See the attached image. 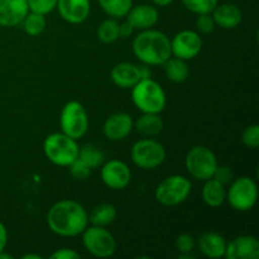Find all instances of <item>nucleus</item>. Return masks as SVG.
Returning <instances> with one entry per match:
<instances>
[{"instance_id":"obj_34","label":"nucleus","mask_w":259,"mask_h":259,"mask_svg":"<svg viewBox=\"0 0 259 259\" xmlns=\"http://www.w3.org/2000/svg\"><path fill=\"white\" fill-rule=\"evenodd\" d=\"M196 27L204 34H210L212 33V30L215 29L217 24H215V20L212 18L211 13H205V14H197L196 19Z\"/></svg>"},{"instance_id":"obj_10","label":"nucleus","mask_w":259,"mask_h":259,"mask_svg":"<svg viewBox=\"0 0 259 259\" xmlns=\"http://www.w3.org/2000/svg\"><path fill=\"white\" fill-rule=\"evenodd\" d=\"M82 244L96 258L113 257L116 252V240L105 227H88L82 232Z\"/></svg>"},{"instance_id":"obj_3","label":"nucleus","mask_w":259,"mask_h":259,"mask_svg":"<svg viewBox=\"0 0 259 259\" xmlns=\"http://www.w3.org/2000/svg\"><path fill=\"white\" fill-rule=\"evenodd\" d=\"M132 101L142 113L159 114L166 108V93L153 78L139 80L132 88Z\"/></svg>"},{"instance_id":"obj_9","label":"nucleus","mask_w":259,"mask_h":259,"mask_svg":"<svg viewBox=\"0 0 259 259\" xmlns=\"http://www.w3.org/2000/svg\"><path fill=\"white\" fill-rule=\"evenodd\" d=\"M61 132L73 139L82 138L89 129L88 111L81 103L71 100L65 104L60 115Z\"/></svg>"},{"instance_id":"obj_17","label":"nucleus","mask_w":259,"mask_h":259,"mask_svg":"<svg viewBox=\"0 0 259 259\" xmlns=\"http://www.w3.org/2000/svg\"><path fill=\"white\" fill-rule=\"evenodd\" d=\"M125 17L128 22L133 25L134 29L146 30L151 29L157 24L159 19V13L153 5L139 4L132 7Z\"/></svg>"},{"instance_id":"obj_1","label":"nucleus","mask_w":259,"mask_h":259,"mask_svg":"<svg viewBox=\"0 0 259 259\" xmlns=\"http://www.w3.org/2000/svg\"><path fill=\"white\" fill-rule=\"evenodd\" d=\"M47 224L60 237H77L89 225L85 207L73 200H61L53 204L47 212Z\"/></svg>"},{"instance_id":"obj_8","label":"nucleus","mask_w":259,"mask_h":259,"mask_svg":"<svg viewBox=\"0 0 259 259\" xmlns=\"http://www.w3.org/2000/svg\"><path fill=\"white\" fill-rule=\"evenodd\" d=\"M133 163L142 169H154L161 166L167 157L163 144L152 138L137 141L131 149Z\"/></svg>"},{"instance_id":"obj_12","label":"nucleus","mask_w":259,"mask_h":259,"mask_svg":"<svg viewBox=\"0 0 259 259\" xmlns=\"http://www.w3.org/2000/svg\"><path fill=\"white\" fill-rule=\"evenodd\" d=\"M100 177L103 184L111 190H123L131 184L132 172L125 162L110 159L101 164Z\"/></svg>"},{"instance_id":"obj_15","label":"nucleus","mask_w":259,"mask_h":259,"mask_svg":"<svg viewBox=\"0 0 259 259\" xmlns=\"http://www.w3.org/2000/svg\"><path fill=\"white\" fill-rule=\"evenodd\" d=\"M28 13L27 0H0V27L12 28L22 24Z\"/></svg>"},{"instance_id":"obj_25","label":"nucleus","mask_w":259,"mask_h":259,"mask_svg":"<svg viewBox=\"0 0 259 259\" xmlns=\"http://www.w3.org/2000/svg\"><path fill=\"white\" fill-rule=\"evenodd\" d=\"M98 2L101 9L115 19L125 17L133 7V0H98Z\"/></svg>"},{"instance_id":"obj_41","label":"nucleus","mask_w":259,"mask_h":259,"mask_svg":"<svg viewBox=\"0 0 259 259\" xmlns=\"http://www.w3.org/2000/svg\"><path fill=\"white\" fill-rule=\"evenodd\" d=\"M22 259H42V255H39V254H25V255H23Z\"/></svg>"},{"instance_id":"obj_7","label":"nucleus","mask_w":259,"mask_h":259,"mask_svg":"<svg viewBox=\"0 0 259 259\" xmlns=\"http://www.w3.org/2000/svg\"><path fill=\"white\" fill-rule=\"evenodd\" d=\"M227 200L230 206L240 212L252 210L258 200V186L253 179L242 176L230 182L227 189Z\"/></svg>"},{"instance_id":"obj_32","label":"nucleus","mask_w":259,"mask_h":259,"mask_svg":"<svg viewBox=\"0 0 259 259\" xmlns=\"http://www.w3.org/2000/svg\"><path fill=\"white\" fill-rule=\"evenodd\" d=\"M70 168V174L73 179L78 180V181H83V180H88L91 175V168L85 163V162L81 161L80 158H76L72 163L68 166Z\"/></svg>"},{"instance_id":"obj_27","label":"nucleus","mask_w":259,"mask_h":259,"mask_svg":"<svg viewBox=\"0 0 259 259\" xmlns=\"http://www.w3.org/2000/svg\"><path fill=\"white\" fill-rule=\"evenodd\" d=\"M77 158L85 162L91 169L96 168V167H100L104 163V161H105L104 152L101 149H99L98 147L93 146V144H86L82 148H80Z\"/></svg>"},{"instance_id":"obj_11","label":"nucleus","mask_w":259,"mask_h":259,"mask_svg":"<svg viewBox=\"0 0 259 259\" xmlns=\"http://www.w3.org/2000/svg\"><path fill=\"white\" fill-rule=\"evenodd\" d=\"M202 50V39L195 30H181L171 39V53L174 57L189 61L196 57Z\"/></svg>"},{"instance_id":"obj_14","label":"nucleus","mask_w":259,"mask_h":259,"mask_svg":"<svg viewBox=\"0 0 259 259\" xmlns=\"http://www.w3.org/2000/svg\"><path fill=\"white\" fill-rule=\"evenodd\" d=\"M134 128V121L132 116L126 113L111 114L103 125L104 136L109 141H124Z\"/></svg>"},{"instance_id":"obj_6","label":"nucleus","mask_w":259,"mask_h":259,"mask_svg":"<svg viewBox=\"0 0 259 259\" xmlns=\"http://www.w3.org/2000/svg\"><path fill=\"white\" fill-rule=\"evenodd\" d=\"M218 158L214 152L204 146H195L187 152L185 167L192 179L206 181L214 176L218 167Z\"/></svg>"},{"instance_id":"obj_13","label":"nucleus","mask_w":259,"mask_h":259,"mask_svg":"<svg viewBox=\"0 0 259 259\" xmlns=\"http://www.w3.org/2000/svg\"><path fill=\"white\" fill-rule=\"evenodd\" d=\"M224 257L227 259H258L259 242L253 235H240L227 243Z\"/></svg>"},{"instance_id":"obj_29","label":"nucleus","mask_w":259,"mask_h":259,"mask_svg":"<svg viewBox=\"0 0 259 259\" xmlns=\"http://www.w3.org/2000/svg\"><path fill=\"white\" fill-rule=\"evenodd\" d=\"M184 7L195 14L211 13L218 5V0H181Z\"/></svg>"},{"instance_id":"obj_22","label":"nucleus","mask_w":259,"mask_h":259,"mask_svg":"<svg viewBox=\"0 0 259 259\" xmlns=\"http://www.w3.org/2000/svg\"><path fill=\"white\" fill-rule=\"evenodd\" d=\"M134 128L143 137L152 138V137L158 136L162 132V129H163V120L159 116V114L143 113L134 121Z\"/></svg>"},{"instance_id":"obj_33","label":"nucleus","mask_w":259,"mask_h":259,"mask_svg":"<svg viewBox=\"0 0 259 259\" xmlns=\"http://www.w3.org/2000/svg\"><path fill=\"white\" fill-rule=\"evenodd\" d=\"M176 248L180 254H190L195 248V239L191 234L182 233L176 239Z\"/></svg>"},{"instance_id":"obj_23","label":"nucleus","mask_w":259,"mask_h":259,"mask_svg":"<svg viewBox=\"0 0 259 259\" xmlns=\"http://www.w3.org/2000/svg\"><path fill=\"white\" fill-rule=\"evenodd\" d=\"M164 72H166L167 78L175 83H182L189 78L190 70L186 61L177 57H169L166 62L163 63Z\"/></svg>"},{"instance_id":"obj_2","label":"nucleus","mask_w":259,"mask_h":259,"mask_svg":"<svg viewBox=\"0 0 259 259\" xmlns=\"http://www.w3.org/2000/svg\"><path fill=\"white\" fill-rule=\"evenodd\" d=\"M133 53L137 60L148 66H163L172 56L171 39L161 30H142L133 40Z\"/></svg>"},{"instance_id":"obj_5","label":"nucleus","mask_w":259,"mask_h":259,"mask_svg":"<svg viewBox=\"0 0 259 259\" xmlns=\"http://www.w3.org/2000/svg\"><path fill=\"white\" fill-rule=\"evenodd\" d=\"M192 191V184L187 177L172 175L157 186L154 197L163 206H177L186 201Z\"/></svg>"},{"instance_id":"obj_28","label":"nucleus","mask_w":259,"mask_h":259,"mask_svg":"<svg viewBox=\"0 0 259 259\" xmlns=\"http://www.w3.org/2000/svg\"><path fill=\"white\" fill-rule=\"evenodd\" d=\"M98 38L100 42L113 43L119 38V23L115 18H109L103 20L98 27Z\"/></svg>"},{"instance_id":"obj_26","label":"nucleus","mask_w":259,"mask_h":259,"mask_svg":"<svg viewBox=\"0 0 259 259\" xmlns=\"http://www.w3.org/2000/svg\"><path fill=\"white\" fill-rule=\"evenodd\" d=\"M23 29L30 37H37V35L42 34L45 32L46 27H47V20H46V15L39 14V13L29 12L22 22Z\"/></svg>"},{"instance_id":"obj_19","label":"nucleus","mask_w":259,"mask_h":259,"mask_svg":"<svg viewBox=\"0 0 259 259\" xmlns=\"http://www.w3.org/2000/svg\"><path fill=\"white\" fill-rule=\"evenodd\" d=\"M110 77L114 85L120 89H132L141 80L138 66L131 62H120L114 66Z\"/></svg>"},{"instance_id":"obj_21","label":"nucleus","mask_w":259,"mask_h":259,"mask_svg":"<svg viewBox=\"0 0 259 259\" xmlns=\"http://www.w3.org/2000/svg\"><path fill=\"white\" fill-rule=\"evenodd\" d=\"M204 186H202L201 197L202 201L207 205V206L217 209L220 207L227 200V187L224 184L218 181L217 179L211 177V179L204 181Z\"/></svg>"},{"instance_id":"obj_18","label":"nucleus","mask_w":259,"mask_h":259,"mask_svg":"<svg viewBox=\"0 0 259 259\" xmlns=\"http://www.w3.org/2000/svg\"><path fill=\"white\" fill-rule=\"evenodd\" d=\"M211 15L215 20V24L224 29H234L242 23L243 19L242 10L232 3L217 5L211 12Z\"/></svg>"},{"instance_id":"obj_31","label":"nucleus","mask_w":259,"mask_h":259,"mask_svg":"<svg viewBox=\"0 0 259 259\" xmlns=\"http://www.w3.org/2000/svg\"><path fill=\"white\" fill-rule=\"evenodd\" d=\"M242 143L245 147L252 149H257L259 146V125L252 124L247 126L242 133Z\"/></svg>"},{"instance_id":"obj_35","label":"nucleus","mask_w":259,"mask_h":259,"mask_svg":"<svg viewBox=\"0 0 259 259\" xmlns=\"http://www.w3.org/2000/svg\"><path fill=\"white\" fill-rule=\"evenodd\" d=\"M214 179H217L218 181H220L222 184H224L225 186H227L228 184H230V182L234 180V172H233V169L230 168V167L228 166H219L218 164L217 169H215L214 172Z\"/></svg>"},{"instance_id":"obj_16","label":"nucleus","mask_w":259,"mask_h":259,"mask_svg":"<svg viewBox=\"0 0 259 259\" xmlns=\"http://www.w3.org/2000/svg\"><path fill=\"white\" fill-rule=\"evenodd\" d=\"M58 13L63 20L71 24H81L90 15V0H58Z\"/></svg>"},{"instance_id":"obj_30","label":"nucleus","mask_w":259,"mask_h":259,"mask_svg":"<svg viewBox=\"0 0 259 259\" xmlns=\"http://www.w3.org/2000/svg\"><path fill=\"white\" fill-rule=\"evenodd\" d=\"M58 0H27L29 12L47 15L56 9Z\"/></svg>"},{"instance_id":"obj_20","label":"nucleus","mask_w":259,"mask_h":259,"mask_svg":"<svg viewBox=\"0 0 259 259\" xmlns=\"http://www.w3.org/2000/svg\"><path fill=\"white\" fill-rule=\"evenodd\" d=\"M199 248L205 257L212 259L223 258L227 249V240L219 233L206 232L200 235Z\"/></svg>"},{"instance_id":"obj_38","label":"nucleus","mask_w":259,"mask_h":259,"mask_svg":"<svg viewBox=\"0 0 259 259\" xmlns=\"http://www.w3.org/2000/svg\"><path fill=\"white\" fill-rule=\"evenodd\" d=\"M7 243H8L7 228H5V225L0 222V253H2L3 250H5Z\"/></svg>"},{"instance_id":"obj_4","label":"nucleus","mask_w":259,"mask_h":259,"mask_svg":"<svg viewBox=\"0 0 259 259\" xmlns=\"http://www.w3.org/2000/svg\"><path fill=\"white\" fill-rule=\"evenodd\" d=\"M77 141L65 133H52L43 142V152L50 162L60 167H68L78 157Z\"/></svg>"},{"instance_id":"obj_24","label":"nucleus","mask_w":259,"mask_h":259,"mask_svg":"<svg viewBox=\"0 0 259 259\" xmlns=\"http://www.w3.org/2000/svg\"><path fill=\"white\" fill-rule=\"evenodd\" d=\"M118 210L113 204H100L89 215V223L98 227H108L116 219Z\"/></svg>"},{"instance_id":"obj_39","label":"nucleus","mask_w":259,"mask_h":259,"mask_svg":"<svg viewBox=\"0 0 259 259\" xmlns=\"http://www.w3.org/2000/svg\"><path fill=\"white\" fill-rule=\"evenodd\" d=\"M138 70L139 75H141V80H143V78H149L152 76L151 66L146 65V63H142L141 66H138Z\"/></svg>"},{"instance_id":"obj_37","label":"nucleus","mask_w":259,"mask_h":259,"mask_svg":"<svg viewBox=\"0 0 259 259\" xmlns=\"http://www.w3.org/2000/svg\"><path fill=\"white\" fill-rule=\"evenodd\" d=\"M134 28L131 23L126 20V22L119 24V38H128L133 34Z\"/></svg>"},{"instance_id":"obj_36","label":"nucleus","mask_w":259,"mask_h":259,"mask_svg":"<svg viewBox=\"0 0 259 259\" xmlns=\"http://www.w3.org/2000/svg\"><path fill=\"white\" fill-rule=\"evenodd\" d=\"M51 259H80L81 255L70 248H61L50 255Z\"/></svg>"},{"instance_id":"obj_40","label":"nucleus","mask_w":259,"mask_h":259,"mask_svg":"<svg viewBox=\"0 0 259 259\" xmlns=\"http://www.w3.org/2000/svg\"><path fill=\"white\" fill-rule=\"evenodd\" d=\"M172 2L174 0H152V3L157 7H168L169 4H172Z\"/></svg>"}]
</instances>
